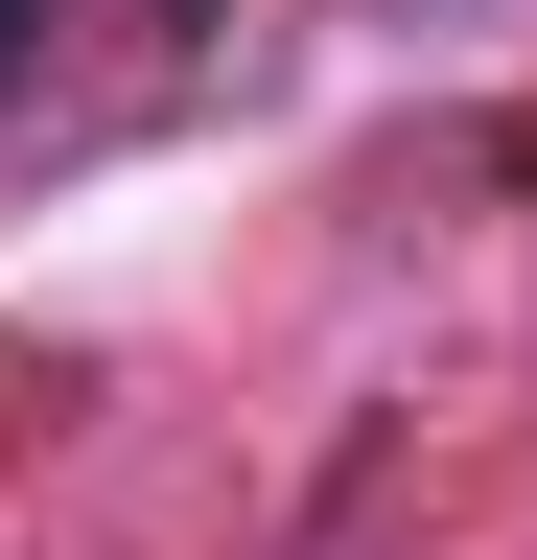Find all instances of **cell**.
I'll return each mask as SVG.
<instances>
[{"label": "cell", "mask_w": 537, "mask_h": 560, "mask_svg": "<svg viewBox=\"0 0 537 560\" xmlns=\"http://www.w3.org/2000/svg\"><path fill=\"white\" fill-rule=\"evenodd\" d=\"M0 94H24V0H0Z\"/></svg>", "instance_id": "6da1fadb"}]
</instances>
